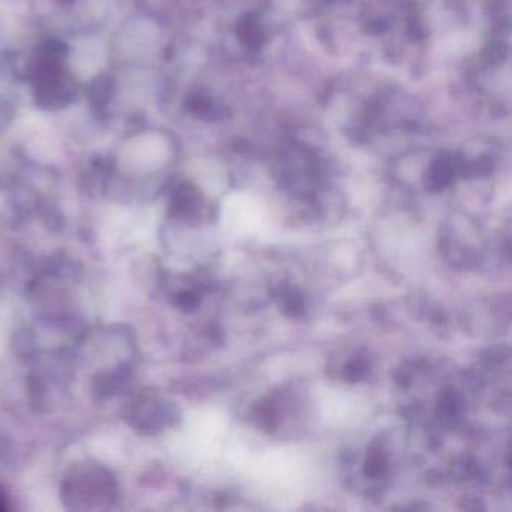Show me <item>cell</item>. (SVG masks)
I'll use <instances>...</instances> for the list:
<instances>
[{
    "instance_id": "obj_2",
    "label": "cell",
    "mask_w": 512,
    "mask_h": 512,
    "mask_svg": "<svg viewBox=\"0 0 512 512\" xmlns=\"http://www.w3.org/2000/svg\"><path fill=\"white\" fill-rule=\"evenodd\" d=\"M283 307L284 313L289 316H298L302 311V299L296 293H290L284 296Z\"/></svg>"
},
{
    "instance_id": "obj_4",
    "label": "cell",
    "mask_w": 512,
    "mask_h": 512,
    "mask_svg": "<svg viewBox=\"0 0 512 512\" xmlns=\"http://www.w3.org/2000/svg\"><path fill=\"white\" fill-rule=\"evenodd\" d=\"M5 506L4 503H2V500H0V511H4Z\"/></svg>"
},
{
    "instance_id": "obj_3",
    "label": "cell",
    "mask_w": 512,
    "mask_h": 512,
    "mask_svg": "<svg viewBox=\"0 0 512 512\" xmlns=\"http://www.w3.org/2000/svg\"><path fill=\"white\" fill-rule=\"evenodd\" d=\"M367 373V365L362 361H352L346 368V377L350 380V382H355V380L361 379L364 377V374Z\"/></svg>"
},
{
    "instance_id": "obj_1",
    "label": "cell",
    "mask_w": 512,
    "mask_h": 512,
    "mask_svg": "<svg viewBox=\"0 0 512 512\" xmlns=\"http://www.w3.org/2000/svg\"><path fill=\"white\" fill-rule=\"evenodd\" d=\"M385 470V457L380 449H371L365 461V475L377 478Z\"/></svg>"
}]
</instances>
